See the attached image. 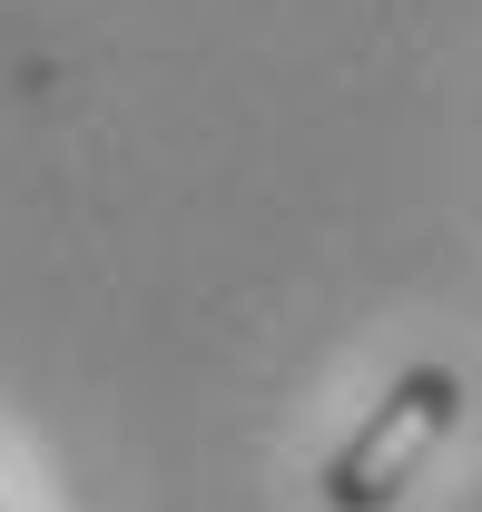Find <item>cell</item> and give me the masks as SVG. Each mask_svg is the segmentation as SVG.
Segmentation results:
<instances>
[{
    "instance_id": "cell-1",
    "label": "cell",
    "mask_w": 482,
    "mask_h": 512,
    "mask_svg": "<svg viewBox=\"0 0 482 512\" xmlns=\"http://www.w3.org/2000/svg\"><path fill=\"white\" fill-rule=\"evenodd\" d=\"M453 424H463V375L453 365H404L364 404V424L325 453V512H394Z\"/></svg>"
}]
</instances>
